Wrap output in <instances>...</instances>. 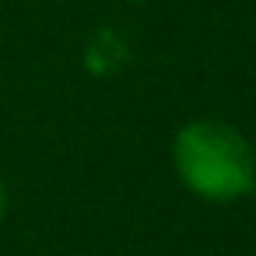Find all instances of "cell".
Segmentation results:
<instances>
[{
    "label": "cell",
    "mask_w": 256,
    "mask_h": 256,
    "mask_svg": "<svg viewBox=\"0 0 256 256\" xmlns=\"http://www.w3.org/2000/svg\"><path fill=\"white\" fill-rule=\"evenodd\" d=\"M179 179L207 200H238L256 186V162L249 144L228 123H190L176 137Z\"/></svg>",
    "instance_id": "cell-1"
},
{
    "label": "cell",
    "mask_w": 256,
    "mask_h": 256,
    "mask_svg": "<svg viewBox=\"0 0 256 256\" xmlns=\"http://www.w3.org/2000/svg\"><path fill=\"white\" fill-rule=\"evenodd\" d=\"M4 210H8V193H4V182H0V221H4Z\"/></svg>",
    "instance_id": "cell-2"
}]
</instances>
